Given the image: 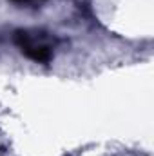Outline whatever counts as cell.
Instances as JSON below:
<instances>
[{"mask_svg":"<svg viewBox=\"0 0 154 156\" xmlns=\"http://www.w3.org/2000/svg\"><path fill=\"white\" fill-rule=\"evenodd\" d=\"M15 44L20 47V51L31 58L33 62L38 64H49L53 58V47L49 40L42 33H33V31H15Z\"/></svg>","mask_w":154,"mask_h":156,"instance_id":"1","label":"cell"},{"mask_svg":"<svg viewBox=\"0 0 154 156\" xmlns=\"http://www.w3.org/2000/svg\"><path fill=\"white\" fill-rule=\"evenodd\" d=\"M11 2H15V4H24V5H27V4H37V2H44V0H11Z\"/></svg>","mask_w":154,"mask_h":156,"instance_id":"2","label":"cell"}]
</instances>
